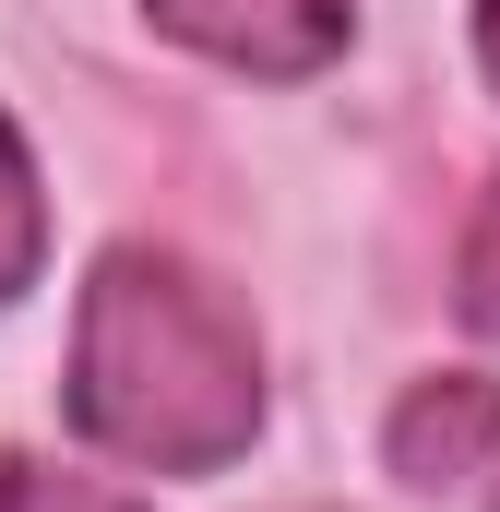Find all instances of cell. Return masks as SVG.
Returning a JSON list of instances; mask_svg holds the SVG:
<instances>
[{
  "label": "cell",
  "mask_w": 500,
  "mask_h": 512,
  "mask_svg": "<svg viewBox=\"0 0 500 512\" xmlns=\"http://www.w3.org/2000/svg\"><path fill=\"white\" fill-rule=\"evenodd\" d=\"M60 405L96 453L143 477H215L262 441V334L167 239H108L84 298H72V370Z\"/></svg>",
  "instance_id": "1"
},
{
  "label": "cell",
  "mask_w": 500,
  "mask_h": 512,
  "mask_svg": "<svg viewBox=\"0 0 500 512\" xmlns=\"http://www.w3.org/2000/svg\"><path fill=\"white\" fill-rule=\"evenodd\" d=\"M155 36H179L191 60L250 72V84H310L346 36H358V0H143Z\"/></svg>",
  "instance_id": "2"
},
{
  "label": "cell",
  "mask_w": 500,
  "mask_h": 512,
  "mask_svg": "<svg viewBox=\"0 0 500 512\" xmlns=\"http://www.w3.org/2000/svg\"><path fill=\"white\" fill-rule=\"evenodd\" d=\"M500 453V382L489 370H441V382H405V405L381 417V465L405 489H465Z\"/></svg>",
  "instance_id": "3"
},
{
  "label": "cell",
  "mask_w": 500,
  "mask_h": 512,
  "mask_svg": "<svg viewBox=\"0 0 500 512\" xmlns=\"http://www.w3.org/2000/svg\"><path fill=\"white\" fill-rule=\"evenodd\" d=\"M36 262H48V191H36V155H24V131L0 120V310L36 286Z\"/></svg>",
  "instance_id": "4"
},
{
  "label": "cell",
  "mask_w": 500,
  "mask_h": 512,
  "mask_svg": "<svg viewBox=\"0 0 500 512\" xmlns=\"http://www.w3.org/2000/svg\"><path fill=\"white\" fill-rule=\"evenodd\" d=\"M0 512H143V489L72 477V465H36V453H0Z\"/></svg>",
  "instance_id": "5"
},
{
  "label": "cell",
  "mask_w": 500,
  "mask_h": 512,
  "mask_svg": "<svg viewBox=\"0 0 500 512\" xmlns=\"http://www.w3.org/2000/svg\"><path fill=\"white\" fill-rule=\"evenodd\" d=\"M453 310L500 334V179L477 191V215H465V251H453Z\"/></svg>",
  "instance_id": "6"
},
{
  "label": "cell",
  "mask_w": 500,
  "mask_h": 512,
  "mask_svg": "<svg viewBox=\"0 0 500 512\" xmlns=\"http://www.w3.org/2000/svg\"><path fill=\"white\" fill-rule=\"evenodd\" d=\"M477 72L500 84V0H477Z\"/></svg>",
  "instance_id": "7"
},
{
  "label": "cell",
  "mask_w": 500,
  "mask_h": 512,
  "mask_svg": "<svg viewBox=\"0 0 500 512\" xmlns=\"http://www.w3.org/2000/svg\"><path fill=\"white\" fill-rule=\"evenodd\" d=\"M489 512H500V501H489Z\"/></svg>",
  "instance_id": "8"
}]
</instances>
